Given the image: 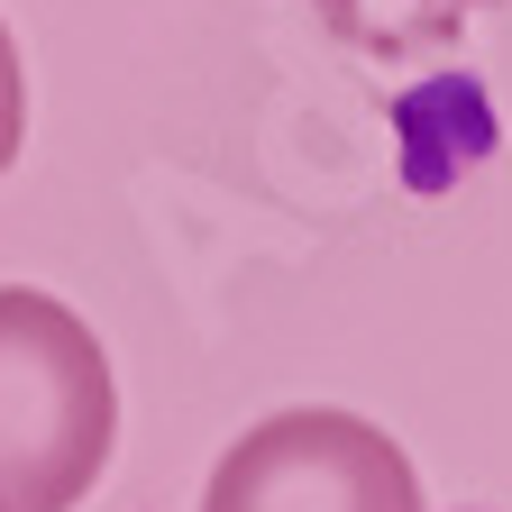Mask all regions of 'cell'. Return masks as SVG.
<instances>
[{
	"mask_svg": "<svg viewBox=\"0 0 512 512\" xmlns=\"http://www.w3.org/2000/svg\"><path fill=\"white\" fill-rule=\"evenodd\" d=\"M119 448V384L74 302L0 284V503L74 512Z\"/></svg>",
	"mask_w": 512,
	"mask_h": 512,
	"instance_id": "6da1fadb",
	"label": "cell"
},
{
	"mask_svg": "<svg viewBox=\"0 0 512 512\" xmlns=\"http://www.w3.org/2000/svg\"><path fill=\"white\" fill-rule=\"evenodd\" d=\"M202 512H430L403 439H384L366 412L302 403L238 430L211 467Z\"/></svg>",
	"mask_w": 512,
	"mask_h": 512,
	"instance_id": "7a4b0ae2",
	"label": "cell"
},
{
	"mask_svg": "<svg viewBox=\"0 0 512 512\" xmlns=\"http://www.w3.org/2000/svg\"><path fill=\"white\" fill-rule=\"evenodd\" d=\"M302 10L330 19L375 64H421V55H448L467 37V19L494 10V0H302Z\"/></svg>",
	"mask_w": 512,
	"mask_h": 512,
	"instance_id": "3957f363",
	"label": "cell"
},
{
	"mask_svg": "<svg viewBox=\"0 0 512 512\" xmlns=\"http://www.w3.org/2000/svg\"><path fill=\"white\" fill-rule=\"evenodd\" d=\"M19 147H28V64H19L10 19H0V174L19 165Z\"/></svg>",
	"mask_w": 512,
	"mask_h": 512,
	"instance_id": "277c9868",
	"label": "cell"
},
{
	"mask_svg": "<svg viewBox=\"0 0 512 512\" xmlns=\"http://www.w3.org/2000/svg\"><path fill=\"white\" fill-rule=\"evenodd\" d=\"M0 512H10V503H0Z\"/></svg>",
	"mask_w": 512,
	"mask_h": 512,
	"instance_id": "5b68a950",
	"label": "cell"
}]
</instances>
